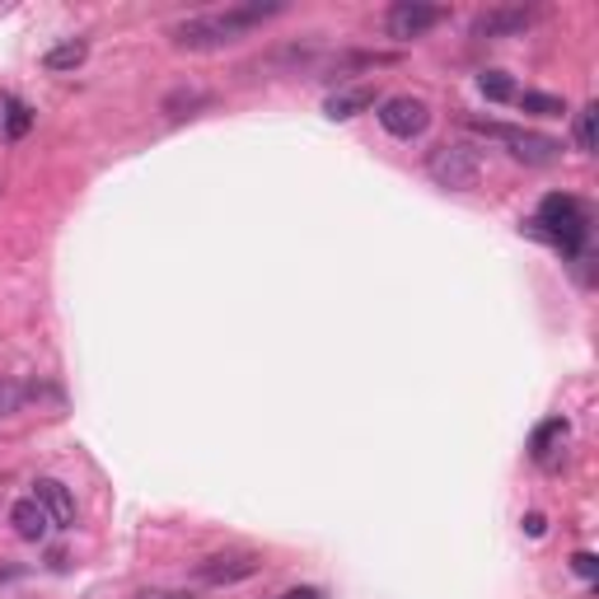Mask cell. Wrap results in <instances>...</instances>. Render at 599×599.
<instances>
[{"label":"cell","instance_id":"cell-5","mask_svg":"<svg viewBox=\"0 0 599 599\" xmlns=\"http://www.w3.org/2000/svg\"><path fill=\"white\" fill-rule=\"evenodd\" d=\"M375 117H380V127L389 132V136H398V140H412V136H421V132L431 127V109L421 99H412V94L384 99Z\"/></svg>","mask_w":599,"mask_h":599},{"label":"cell","instance_id":"cell-9","mask_svg":"<svg viewBox=\"0 0 599 599\" xmlns=\"http://www.w3.org/2000/svg\"><path fill=\"white\" fill-rule=\"evenodd\" d=\"M567 436H572V427H567V417H549L543 427L534 431V440H530V454L543 464V468H553L557 464V450L567 445Z\"/></svg>","mask_w":599,"mask_h":599},{"label":"cell","instance_id":"cell-15","mask_svg":"<svg viewBox=\"0 0 599 599\" xmlns=\"http://www.w3.org/2000/svg\"><path fill=\"white\" fill-rule=\"evenodd\" d=\"M516 103H520L524 113H534V117H562V113H567V103H562L557 94H539V90L516 94Z\"/></svg>","mask_w":599,"mask_h":599},{"label":"cell","instance_id":"cell-16","mask_svg":"<svg viewBox=\"0 0 599 599\" xmlns=\"http://www.w3.org/2000/svg\"><path fill=\"white\" fill-rule=\"evenodd\" d=\"M478 90H483L491 103H510V99L520 94V90H516V80H510L506 70H483V76H478Z\"/></svg>","mask_w":599,"mask_h":599},{"label":"cell","instance_id":"cell-1","mask_svg":"<svg viewBox=\"0 0 599 599\" xmlns=\"http://www.w3.org/2000/svg\"><path fill=\"white\" fill-rule=\"evenodd\" d=\"M281 10H286V5H235V10H221V14H197V20L173 24L169 38H173V47H183V52H221V47L239 43L244 33H253L258 24L276 20Z\"/></svg>","mask_w":599,"mask_h":599},{"label":"cell","instance_id":"cell-12","mask_svg":"<svg viewBox=\"0 0 599 599\" xmlns=\"http://www.w3.org/2000/svg\"><path fill=\"white\" fill-rule=\"evenodd\" d=\"M365 109H375V90H370V84H361V90H338L328 99V117L332 122H347V117H357Z\"/></svg>","mask_w":599,"mask_h":599},{"label":"cell","instance_id":"cell-8","mask_svg":"<svg viewBox=\"0 0 599 599\" xmlns=\"http://www.w3.org/2000/svg\"><path fill=\"white\" fill-rule=\"evenodd\" d=\"M33 501L47 510L52 530H70V524H76V501H70V491L57 478H38V483H33Z\"/></svg>","mask_w":599,"mask_h":599},{"label":"cell","instance_id":"cell-19","mask_svg":"<svg viewBox=\"0 0 599 599\" xmlns=\"http://www.w3.org/2000/svg\"><path fill=\"white\" fill-rule=\"evenodd\" d=\"M543 530H549V520H543L539 510H534V516H524V534H530V539H543Z\"/></svg>","mask_w":599,"mask_h":599},{"label":"cell","instance_id":"cell-17","mask_svg":"<svg viewBox=\"0 0 599 599\" xmlns=\"http://www.w3.org/2000/svg\"><path fill=\"white\" fill-rule=\"evenodd\" d=\"M595 117H599V109L595 103H586V109L576 113V150H595Z\"/></svg>","mask_w":599,"mask_h":599},{"label":"cell","instance_id":"cell-6","mask_svg":"<svg viewBox=\"0 0 599 599\" xmlns=\"http://www.w3.org/2000/svg\"><path fill=\"white\" fill-rule=\"evenodd\" d=\"M440 20H445V10L440 5L398 0V5H389V14H384V29H389V38H398V43H412V38H421V33H431Z\"/></svg>","mask_w":599,"mask_h":599},{"label":"cell","instance_id":"cell-4","mask_svg":"<svg viewBox=\"0 0 599 599\" xmlns=\"http://www.w3.org/2000/svg\"><path fill=\"white\" fill-rule=\"evenodd\" d=\"M468 127L483 132V136L506 140L520 165H557V155H562V140L539 136V132H516V127H501V122H468Z\"/></svg>","mask_w":599,"mask_h":599},{"label":"cell","instance_id":"cell-18","mask_svg":"<svg viewBox=\"0 0 599 599\" xmlns=\"http://www.w3.org/2000/svg\"><path fill=\"white\" fill-rule=\"evenodd\" d=\"M572 572H576V576H586V580H595V576H599L595 553H576V557H572Z\"/></svg>","mask_w":599,"mask_h":599},{"label":"cell","instance_id":"cell-13","mask_svg":"<svg viewBox=\"0 0 599 599\" xmlns=\"http://www.w3.org/2000/svg\"><path fill=\"white\" fill-rule=\"evenodd\" d=\"M84 57H90V43L70 38V43H61V47H52L47 57H43V66H47V70H76V66H84Z\"/></svg>","mask_w":599,"mask_h":599},{"label":"cell","instance_id":"cell-20","mask_svg":"<svg viewBox=\"0 0 599 599\" xmlns=\"http://www.w3.org/2000/svg\"><path fill=\"white\" fill-rule=\"evenodd\" d=\"M281 599H328L324 590H314V586H300V590H286Z\"/></svg>","mask_w":599,"mask_h":599},{"label":"cell","instance_id":"cell-14","mask_svg":"<svg viewBox=\"0 0 599 599\" xmlns=\"http://www.w3.org/2000/svg\"><path fill=\"white\" fill-rule=\"evenodd\" d=\"M29 127H33V109H29V103L5 99V113H0V132H5L10 140H20V136H29Z\"/></svg>","mask_w":599,"mask_h":599},{"label":"cell","instance_id":"cell-2","mask_svg":"<svg viewBox=\"0 0 599 599\" xmlns=\"http://www.w3.org/2000/svg\"><path fill=\"white\" fill-rule=\"evenodd\" d=\"M530 235H539L543 244H553L562 258H580L586 253V239H590V211L580 206L572 192H553V197H543L539 216L524 225Z\"/></svg>","mask_w":599,"mask_h":599},{"label":"cell","instance_id":"cell-10","mask_svg":"<svg viewBox=\"0 0 599 599\" xmlns=\"http://www.w3.org/2000/svg\"><path fill=\"white\" fill-rule=\"evenodd\" d=\"M10 524H14V534L29 539V543H43L47 530H52L47 510H43L38 501H33V497H24V501H14V506H10Z\"/></svg>","mask_w":599,"mask_h":599},{"label":"cell","instance_id":"cell-3","mask_svg":"<svg viewBox=\"0 0 599 599\" xmlns=\"http://www.w3.org/2000/svg\"><path fill=\"white\" fill-rule=\"evenodd\" d=\"M427 173H431L440 188L468 192L473 183H478V173H483V150L460 146V140H445V146H436L427 155Z\"/></svg>","mask_w":599,"mask_h":599},{"label":"cell","instance_id":"cell-7","mask_svg":"<svg viewBox=\"0 0 599 599\" xmlns=\"http://www.w3.org/2000/svg\"><path fill=\"white\" fill-rule=\"evenodd\" d=\"M539 20V10H524V5H506V10H483L473 20V38H510V33H524Z\"/></svg>","mask_w":599,"mask_h":599},{"label":"cell","instance_id":"cell-11","mask_svg":"<svg viewBox=\"0 0 599 599\" xmlns=\"http://www.w3.org/2000/svg\"><path fill=\"white\" fill-rule=\"evenodd\" d=\"M262 567V562L253 553H239V557H211L197 567L202 580H211V586H225V580H244V576H253Z\"/></svg>","mask_w":599,"mask_h":599},{"label":"cell","instance_id":"cell-22","mask_svg":"<svg viewBox=\"0 0 599 599\" xmlns=\"http://www.w3.org/2000/svg\"><path fill=\"white\" fill-rule=\"evenodd\" d=\"M0 113H5V103H0Z\"/></svg>","mask_w":599,"mask_h":599},{"label":"cell","instance_id":"cell-21","mask_svg":"<svg viewBox=\"0 0 599 599\" xmlns=\"http://www.w3.org/2000/svg\"><path fill=\"white\" fill-rule=\"evenodd\" d=\"M140 599H192V595L188 590H146Z\"/></svg>","mask_w":599,"mask_h":599}]
</instances>
